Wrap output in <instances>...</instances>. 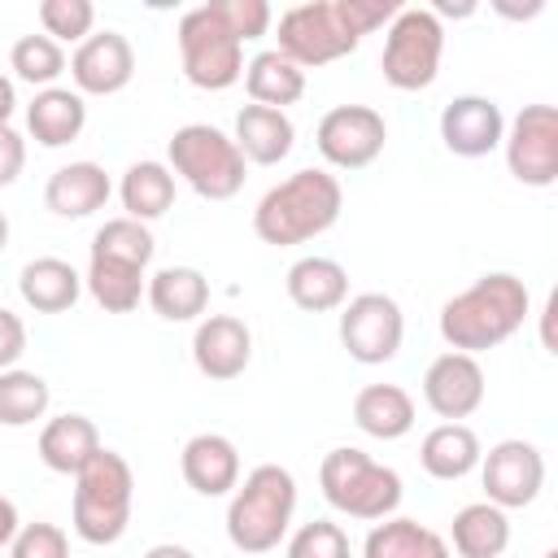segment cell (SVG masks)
I'll use <instances>...</instances> for the list:
<instances>
[{
  "instance_id": "obj_39",
  "label": "cell",
  "mask_w": 558,
  "mask_h": 558,
  "mask_svg": "<svg viewBox=\"0 0 558 558\" xmlns=\"http://www.w3.org/2000/svg\"><path fill=\"white\" fill-rule=\"evenodd\" d=\"M222 22L231 26V35L244 44V39H257L270 31V4L266 0H214Z\"/></svg>"
},
{
  "instance_id": "obj_13",
  "label": "cell",
  "mask_w": 558,
  "mask_h": 558,
  "mask_svg": "<svg viewBox=\"0 0 558 558\" xmlns=\"http://www.w3.org/2000/svg\"><path fill=\"white\" fill-rule=\"evenodd\" d=\"M480 480H484V501L501 510L532 506L545 488V458L532 440H501L480 458Z\"/></svg>"
},
{
  "instance_id": "obj_25",
  "label": "cell",
  "mask_w": 558,
  "mask_h": 558,
  "mask_svg": "<svg viewBox=\"0 0 558 558\" xmlns=\"http://www.w3.org/2000/svg\"><path fill=\"white\" fill-rule=\"evenodd\" d=\"M17 292H22V301H26L35 314H65V310L78 301L83 279H78V270H74L70 262H61V257H35V262L22 266Z\"/></svg>"
},
{
  "instance_id": "obj_44",
  "label": "cell",
  "mask_w": 558,
  "mask_h": 558,
  "mask_svg": "<svg viewBox=\"0 0 558 558\" xmlns=\"http://www.w3.org/2000/svg\"><path fill=\"white\" fill-rule=\"evenodd\" d=\"M144 558H196L187 545H174V541H166V545H153Z\"/></svg>"
},
{
  "instance_id": "obj_18",
  "label": "cell",
  "mask_w": 558,
  "mask_h": 558,
  "mask_svg": "<svg viewBox=\"0 0 558 558\" xmlns=\"http://www.w3.org/2000/svg\"><path fill=\"white\" fill-rule=\"evenodd\" d=\"M179 471L187 480L192 493L201 497H227L240 484V449L218 436V432H201L183 445L179 453Z\"/></svg>"
},
{
  "instance_id": "obj_8",
  "label": "cell",
  "mask_w": 558,
  "mask_h": 558,
  "mask_svg": "<svg viewBox=\"0 0 558 558\" xmlns=\"http://www.w3.org/2000/svg\"><path fill=\"white\" fill-rule=\"evenodd\" d=\"M179 61L192 87L227 92L244 78V44L222 22L218 4H196L179 17Z\"/></svg>"
},
{
  "instance_id": "obj_28",
  "label": "cell",
  "mask_w": 558,
  "mask_h": 558,
  "mask_svg": "<svg viewBox=\"0 0 558 558\" xmlns=\"http://www.w3.org/2000/svg\"><path fill=\"white\" fill-rule=\"evenodd\" d=\"M449 541L462 558H501L510 545V519L493 501H471L453 514Z\"/></svg>"
},
{
  "instance_id": "obj_15",
  "label": "cell",
  "mask_w": 558,
  "mask_h": 558,
  "mask_svg": "<svg viewBox=\"0 0 558 558\" xmlns=\"http://www.w3.org/2000/svg\"><path fill=\"white\" fill-rule=\"evenodd\" d=\"M423 401L445 423H458L484 405V371L471 353H440L423 375Z\"/></svg>"
},
{
  "instance_id": "obj_6",
  "label": "cell",
  "mask_w": 558,
  "mask_h": 558,
  "mask_svg": "<svg viewBox=\"0 0 558 558\" xmlns=\"http://www.w3.org/2000/svg\"><path fill=\"white\" fill-rule=\"evenodd\" d=\"M318 488L331 510H340L349 519H366V523L392 519V510L401 506V475L353 445H340L323 458Z\"/></svg>"
},
{
  "instance_id": "obj_1",
  "label": "cell",
  "mask_w": 558,
  "mask_h": 558,
  "mask_svg": "<svg viewBox=\"0 0 558 558\" xmlns=\"http://www.w3.org/2000/svg\"><path fill=\"white\" fill-rule=\"evenodd\" d=\"M401 13L397 0H305L279 17V48L292 65H331L349 57L362 35L388 26Z\"/></svg>"
},
{
  "instance_id": "obj_22",
  "label": "cell",
  "mask_w": 558,
  "mask_h": 558,
  "mask_svg": "<svg viewBox=\"0 0 558 558\" xmlns=\"http://www.w3.org/2000/svg\"><path fill=\"white\" fill-rule=\"evenodd\" d=\"M288 296L305 314H327L349 301V270L336 257H301L288 266Z\"/></svg>"
},
{
  "instance_id": "obj_24",
  "label": "cell",
  "mask_w": 558,
  "mask_h": 558,
  "mask_svg": "<svg viewBox=\"0 0 558 558\" xmlns=\"http://www.w3.org/2000/svg\"><path fill=\"white\" fill-rule=\"evenodd\" d=\"M480 458H484L480 436H475L466 423H440V427H432V432L423 436V445H418L423 471H427L432 480H445V484L471 475V471L480 466Z\"/></svg>"
},
{
  "instance_id": "obj_10",
  "label": "cell",
  "mask_w": 558,
  "mask_h": 558,
  "mask_svg": "<svg viewBox=\"0 0 558 558\" xmlns=\"http://www.w3.org/2000/svg\"><path fill=\"white\" fill-rule=\"evenodd\" d=\"M401 336H405V318L392 296L362 292L340 305V344L349 349L353 362L362 366L392 362L401 353Z\"/></svg>"
},
{
  "instance_id": "obj_33",
  "label": "cell",
  "mask_w": 558,
  "mask_h": 558,
  "mask_svg": "<svg viewBox=\"0 0 558 558\" xmlns=\"http://www.w3.org/2000/svg\"><path fill=\"white\" fill-rule=\"evenodd\" d=\"M48 401H52V392H48L44 375L17 371V366L0 371V423L4 427H31L35 418L48 414Z\"/></svg>"
},
{
  "instance_id": "obj_41",
  "label": "cell",
  "mask_w": 558,
  "mask_h": 558,
  "mask_svg": "<svg viewBox=\"0 0 558 558\" xmlns=\"http://www.w3.org/2000/svg\"><path fill=\"white\" fill-rule=\"evenodd\" d=\"M26 166V140L13 126H0V187H9Z\"/></svg>"
},
{
  "instance_id": "obj_23",
  "label": "cell",
  "mask_w": 558,
  "mask_h": 558,
  "mask_svg": "<svg viewBox=\"0 0 558 558\" xmlns=\"http://www.w3.org/2000/svg\"><path fill=\"white\" fill-rule=\"evenodd\" d=\"M100 449V432L87 414H61V418H48L44 432H39V458L48 471L57 475H78Z\"/></svg>"
},
{
  "instance_id": "obj_7",
  "label": "cell",
  "mask_w": 558,
  "mask_h": 558,
  "mask_svg": "<svg viewBox=\"0 0 558 558\" xmlns=\"http://www.w3.org/2000/svg\"><path fill=\"white\" fill-rule=\"evenodd\" d=\"M170 174H179L205 201H231L244 187V157L231 135L209 122H187L166 144Z\"/></svg>"
},
{
  "instance_id": "obj_16",
  "label": "cell",
  "mask_w": 558,
  "mask_h": 558,
  "mask_svg": "<svg viewBox=\"0 0 558 558\" xmlns=\"http://www.w3.org/2000/svg\"><path fill=\"white\" fill-rule=\"evenodd\" d=\"M440 140L453 157H488L506 140V118L488 96H453L440 109Z\"/></svg>"
},
{
  "instance_id": "obj_45",
  "label": "cell",
  "mask_w": 558,
  "mask_h": 558,
  "mask_svg": "<svg viewBox=\"0 0 558 558\" xmlns=\"http://www.w3.org/2000/svg\"><path fill=\"white\" fill-rule=\"evenodd\" d=\"M9 248V218H4V209H0V253Z\"/></svg>"
},
{
  "instance_id": "obj_11",
  "label": "cell",
  "mask_w": 558,
  "mask_h": 558,
  "mask_svg": "<svg viewBox=\"0 0 558 558\" xmlns=\"http://www.w3.org/2000/svg\"><path fill=\"white\" fill-rule=\"evenodd\" d=\"M384 140H388L384 113L371 105H336L323 113V122L314 131L323 161L336 170H366L384 153Z\"/></svg>"
},
{
  "instance_id": "obj_40",
  "label": "cell",
  "mask_w": 558,
  "mask_h": 558,
  "mask_svg": "<svg viewBox=\"0 0 558 558\" xmlns=\"http://www.w3.org/2000/svg\"><path fill=\"white\" fill-rule=\"evenodd\" d=\"M22 353H26V323L13 310H0V371H13Z\"/></svg>"
},
{
  "instance_id": "obj_46",
  "label": "cell",
  "mask_w": 558,
  "mask_h": 558,
  "mask_svg": "<svg viewBox=\"0 0 558 558\" xmlns=\"http://www.w3.org/2000/svg\"><path fill=\"white\" fill-rule=\"evenodd\" d=\"M545 558H558V549H549V554H545Z\"/></svg>"
},
{
  "instance_id": "obj_3",
  "label": "cell",
  "mask_w": 558,
  "mask_h": 558,
  "mask_svg": "<svg viewBox=\"0 0 558 558\" xmlns=\"http://www.w3.org/2000/svg\"><path fill=\"white\" fill-rule=\"evenodd\" d=\"M344 209V192H340V179L327 174V170H296L288 174L283 183H275L257 209H253V231L262 244H275V248H288V244H305L323 231L336 227Z\"/></svg>"
},
{
  "instance_id": "obj_14",
  "label": "cell",
  "mask_w": 558,
  "mask_h": 558,
  "mask_svg": "<svg viewBox=\"0 0 558 558\" xmlns=\"http://www.w3.org/2000/svg\"><path fill=\"white\" fill-rule=\"evenodd\" d=\"M131 74H135V52H131V39L118 31L87 35L70 57V78L78 96H113L131 83Z\"/></svg>"
},
{
  "instance_id": "obj_37",
  "label": "cell",
  "mask_w": 558,
  "mask_h": 558,
  "mask_svg": "<svg viewBox=\"0 0 558 558\" xmlns=\"http://www.w3.org/2000/svg\"><path fill=\"white\" fill-rule=\"evenodd\" d=\"M288 558H349V536H344L340 523L314 519V523H305V527L292 532Z\"/></svg>"
},
{
  "instance_id": "obj_43",
  "label": "cell",
  "mask_w": 558,
  "mask_h": 558,
  "mask_svg": "<svg viewBox=\"0 0 558 558\" xmlns=\"http://www.w3.org/2000/svg\"><path fill=\"white\" fill-rule=\"evenodd\" d=\"M13 105H17L13 78H4V74H0V126H9V118H13Z\"/></svg>"
},
{
  "instance_id": "obj_2",
  "label": "cell",
  "mask_w": 558,
  "mask_h": 558,
  "mask_svg": "<svg viewBox=\"0 0 558 558\" xmlns=\"http://www.w3.org/2000/svg\"><path fill=\"white\" fill-rule=\"evenodd\" d=\"M527 318V283L510 270H488L440 305V336L453 353H484L510 340Z\"/></svg>"
},
{
  "instance_id": "obj_21",
  "label": "cell",
  "mask_w": 558,
  "mask_h": 558,
  "mask_svg": "<svg viewBox=\"0 0 558 558\" xmlns=\"http://www.w3.org/2000/svg\"><path fill=\"white\" fill-rule=\"evenodd\" d=\"M87 126V105L78 92L70 87H44L35 92V100L26 105V131L35 135V144L44 148H65L83 135Z\"/></svg>"
},
{
  "instance_id": "obj_32",
  "label": "cell",
  "mask_w": 558,
  "mask_h": 558,
  "mask_svg": "<svg viewBox=\"0 0 558 558\" xmlns=\"http://www.w3.org/2000/svg\"><path fill=\"white\" fill-rule=\"evenodd\" d=\"M87 292L96 296L100 310L109 314H131L144 296V270L131 262H113V257H92L87 262Z\"/></svg>"
},
{
  "instance_id": "obj_38",
  "label": "cell",
  "mask_w": 558,
  "mask_h": 558,
  "mask_svg": "<svg viewBox=\"0 0 558 558\" xmlns=\"http://www.w3.org/2000/svg\"><path fill=\"white\" fill-rule=\"evenodd\" d=\"M9 558H70V541L57 523H22L9 541Z\"/></svg>"
},
{
  "instance_id": "obj_19",
  "label": "cell",
  "mask_w": 558,
  "mask_h": 558,
  "mask_svg": "<svg viewBox=\"0 0 558 558\" xmlns=\"http://www.w3.org/2000/svg\"><path fill=\"white\" fill-rule=\"evenodd\" d=\"M235 148L244 161L253 166H279L292 144H296V126L283 109H266V105H244L235 113Z\"/></svg>"
},
{
  "instance_id": "obj_5",
  "label": "cell",
  "mask_w": 558,
  "mask_h": 558,
  "mask_svg": "<svg viewBox=\"0 0 558 558\" xmlns=\"http://www.w3.org/2000/svg\"><path fill=\"white\" fill-rule=\"evenodd\" d=\"M131 501H135L131 462L100 445L96 458L74 475V532L87 545L122 541L131 523Z\"/></svg>"
},
{
  "instance_id": "obj_26",
  "label": "cell",
  "mask_w": 558,
  "mask_h": 558,
  "mask_svg": "<svg viewBox=\"0 0 558 558\" xmlns=\"http://www.w3.org/2000/svg\"><path fill=\"white\" fill-rule=\"evenodd\" d=\"M148 305L166 323H192L209 305V279L196 266H166L148 279Z\"/></svg>"
},
{
  "instance_id": "obj_35",
  "label": "cell",
  "mask_w": 558,
  "mask_h": 558,
  "mask_svg": "<svg viewBox=\"0 0 558 558\" xmlns=\"http://www.w3.org/2000/svg\"><path fill=\"white\" fill-rule=\"evenodd\" d=\"M9 65H13V74L22 78V83H31V87H52L57 78H61V70H65V52H61V44H52L48 35H22L17 44H13V52H9Z\"/></svg>"
},
{
  "instance_id": "obj_9",
  "label": "cell",
  "mask_w": 558,
  "mask_h": 558,
  "mask_svg": "<svg viewBox=\"0 0 558 558\" xmlns=\"http://www.w3.org/2000/svg\"><path fill=\"white\" fill-rule=\"evenodd\" d=\"M440 52H445V26L432 9H401L388 22L384 35V83L397 92H423L440 74Z\"/></svg>"
},
{
  "instance_id": "obj_30",
  "label": "cell",
  "mask_w": 558,
  "mask_h": 558,
  "mask_svg": "<svg viewBox=\"0 0 558 558\" xmlns=\"http://www.w3.org/2000/svg\"><path fill=\"white\" fill-rule=\"evenodd\" d=\"M362 558H453L445 536L418 519H379L362 545Z\"/></svg>"
},
{
  "instance_id": "obj_34",
  "label": "cell",
  "mask_w": 558,
  "mask_h": 558,
  "mask_svg": "<svg viewBox=\"0 0 558 558\" xmlns=\"http://www.w3.org/2000/svg\"><path fill=\"white\" fill-rule=\"evenodd\" d=\"M153 231L148 222H135V218H109L96 235H92V257H113V262H131L140 270H148L153 262Z\"/></svg>"
},
{
  "instance_id": "obj_4",
  "label": "cell",
  "mask_w": 558,
  "mask_h": 558,
  "mask_svg": "<svg viewBox=\"0 0 558 558\" xmlns=\"http://www.w3.org/2000/svg\"><path fill=\"white\" fill-rule=\"evenodd\" d=\"M296 510V480L279 462H262L235 484L227 506V541L240 554H270L292 523Z\"/></svg>"
},
{
  "instance_id": "obj_20",
  "label": "cell",
  "mask_w": 558,
  "mask_h": 558,
  "mask_svg": "<svg viewBox=\"0 0 558 558\" xmlns=\"http://www.w3.org/2000/svg\"><path fill=\"white\" fill-rule=\"evenodd\" d=\"M113 183L105 174V166L96 161H70L61 170H52L48 187H44V205L57 218H92L96 209H105Z\"/></svg>"
},
{
  "instance_id": "obj_27",
  "label": "cell",
  "mask_w": 558,
  "mask_h": 558,
  "mask_svg": "<svg viewBox=\"0 0 558 558\" xmlns=\"http://www.w3.org/2000/svg\"><path fill=\"white\" fill-rule=\"evenodd\" d=\"M353 423L375 440H401L414 427V397L397 384H366L353 397Z\"/></svg>"
},
{
  "instance_id": "obj_36",
  "label": "cell",
  "mask_w": 558,
  "mask_h": 558,
  "mask_svg": "<svg viewBox=\"0 0 558 558\" xmlns=\"http://www.w3.org/2000/svg\"><path fill=\"white\" fill-rule=\"evenodd\" d=\"M96 9L92 0H44L39 4V26L52 44H83L92 35Z\"/></svg>"
},
{
  "instance_id": "obj_31",
  "label": "cell",
  "mask_w": 558,
  "mask_h": 558,
  "mask_svg": "<svg viewBox=\"0 0 558 558\" xmlns=\"http://www.w3.org/2000/svg\"><path fill=\"white\" fill-rule=\"evenodd\" d=\"M118 196H122L126 218L153 222V218H161V214L174 205V174H170L166 161H135V166L122 174Z\"/></svg>"
},
{
  "instance_id": "obj_29",
  "label": "cell",
  "mask_w": 558,
  "mask_h": 558,
  "mask_svg": "<svg viewBox=\"0 0 558 558\" xmlns=\"http://www.w3.org/2000/svg\"><path fill=\"white\" fill-rule=\"evenodd\" d=\"M244 92L253 105H266V109H283V105H296L305 96V70L292 65L283 52L266 48L257 52L248 65H244Z\"/></svg>"
},
{
  "instance_id": "obj_12",
  "label": "cell",
  "mask_w": 558,
  "mask_h": 558,
  "mask_svg": "<svg viewBox=\"0 0 558 558\" xmlns=\"http://www.w3.org/2000/svg\"><path fill=\"white\" fill-rule=\"evenodd\" d=\"M501 144H506V166L523 187L558 183V113H554V105H523Z\"/></svg>"
},
{
  "instance_id": "obj_17",
  "label": "cell",
  "mask_w": 558,
  "mask_h": 558,
  "mask_svg": "<svg viewBox=\"0 0 558 558\" xmlns=\"http://www.w3.org/2000/svg\"><path fill=\"white\" fill-rule=\"evenodd\" d=\"M253 357V331L235 314H209L192 336V362L205 379H235Z\"/></svg>"
},
{
  "instance_id": "obj_42",
  "label": "cell",
  "mask_w": 558,
  "mask_h": 558,
  "mask_svg": "<svg viewBox=\"0 0 558 558\" xmlns=\"http://www.w3.org/2000/svg\"><path fill=\"white\" fill-rule=\"evenodd\" d=\"M17 527H22V519H17V506H13V501L0 493V549H4V545L17 536Z\"/></svg>"
}]
</instances>
